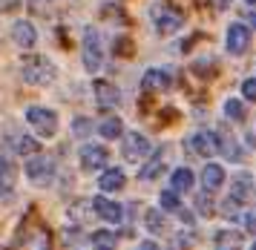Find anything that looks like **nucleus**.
<instances>
[{
    "instance_id": "31",
    "label": "nucleus",
    "mask_w": 256,
    "mask_h": 250,
    "mask_svg": "<svg viewBox=\"0 0 256 250\" xmlns=\"http://www.w3.org/2000/svg\"><path fill=\"white\" fill-rule=\"evenodd\" d=\"M14 3H18V0H3V3H0V9H12Z\"/></svg>"
},
{
    "instance_id": "1",
    "label": "nucleus",
    "mask_w": 256,
    "mask_h": 250,
    "mask_svg": "<svg viewBox=\"0 0 256 250\" xmlns=\"http://www.w3.org/2000/svg\"><path fill=\"white\" fill-rule=\"evenodd\" d=\"M20 75L32 86H49L58 72H55V64L49 58H29V60H24V66H20Z\"/></svg>"
},
{
    "instance_id": "28",
    "label": "nucleus",
    "mask_w": 256,
    "mask_h": 250,
    "mask_svg": "<svg viewBox=\"0 0 256 250\" xmlns=\"http://www.w3.org/2000/svg\"><path fill=\"white\" fill-rule=\"evenodd\" d=\"M198 210L208 216V213H213V207H210V202H208V196H198Z\"/></svg>"
},
{
    "instance_id": "15",
    "label": "nucleus",
    "mask_w": 256,
    "mask_h": 250,
    "mask_svg": "<svg viewBox=\"0 0 256 250\" xmlns=\"http://www.w3.org/2000/svg\"><path fill=\"white\" fill-rule=\"evenodd\" d=\"M202 184H204V190H208V193L219 190L222 184H224V170H222L219 164H208V167L202 170Z\"/></svg>"
},
{
    "instance_id": "12",
    "label": "nucleus",
    "mask_w": 256,
    "mask_h": 250,
    "mask_svg": "<svg viewBox=\"0 0 256 250\" xmlns=\"http://www.w3.org/2000/svg\"><path fill=\"white\" fill-rule=\"evenodd\" d=\"M92 207H95V213L104 218V222H110V224H118V222H121V204H118V202H110L106 196L92 198Z\"/></svg>"
},
{
    "instance_id": "4",
    "label": "nucleus",
    "mask_w": 256,
    "mask_h": 250,
    "mask_svg": "<svg viewBox=\"0 0 256 250\" xmlns=\"http://www.w3.org/2000/svg\"><path fill=\"white\" fill-rule=\"evenodd\" d=\"M26 176L35 184H44V187H46V184L55 178V161L49 158V156H44V152H40V156L35 152V156L29 158V164H26Z\"/></svg>"
},
{
    "instance_id": "35",
    "label": "nucleus",
    "mask_w": 256,
    "mask_h": 250,
    "mask_svg": "<svg viewBox=\"0 0 256 250\" xmlns=\"http://www.w3.org/2000/svg\"><path fill=\"white\" fill-rule=\"evenodd\" d=\"M230 250H239V248H230Z\"/></svg>"
},
{
    "instance_id": "9",
    "label": "nucleus",
    "mask_w": 256,
    "mask_h": 250,
    "mask_svg": "<svg viewBox=\"0 0 256 250\" xmlns=\"http://www.w3.org/2000/svg\"><path fill=\"white\" fill-rule=\"evenodd\" d=\"M187 147L193 150L196 156L208 158V156H213L219 150V141H216V132H196V136L187 138Z\"/></svg>"
},
{
    "instance_id": "23",
    "label": "nucleus",
    "mask_w": 256,
    "mask_h": 250,
    "mask_svg": "<svg viewBox=\"0 0 256 250\" xmlns=\"http://www.w3.org/2000/svg\"><path fill=\"white\" fill-rule=\"evenodd\" d=\"M162 170H164V161H162V158H152L150 164L141 170V182H152V178H156Z\"/></svg>"
},
{
    "instance_id": "32",
    "label": "nucleus",
    "mask_w": 256,
    "mask_h": 250,
    "mask_svg": "<svg viewBox=\"0 0 256 250\" xmlns=\"http://www.w3.org/2000/svg\"><path fill=\"white\" fill-rule=\"evenodd\" d=\"M230 6V0H216V9H228Z\"/></svg>"
},
{
    "instance_id": "6",
    "label": "nucleus",
    "mask_w": 256,
    "mask_h": 250,
    "mask_svg": "<svg viewBox=\"0 0 256 250\" xmlns=\"http://www.w3.org/2000/svg\"><path fill=\"white\" fill-rule=\"evenodd\" d=\"M152 18H156V32L162 34H173L182 29V12L176 9H152Z\"/></svg>"
},
{
    "instance_id": "16",
    "label": "nucleus",
    "mask_w": 256,
    "mask_h": 250,
    "mask_svg": "<svg viewBox=\"0 0 256 250\" xmlns=\"http://www.w3.org/2000/svg\"><path fill=\"white\" fill-rule=\"evenodd\" d=\"M250 190H254L250 176H248V172H239V176H236V182H233V196H230V198H236V202H244V198L250 196Z\"/></svg>"
},
{
    "instance_id": "29",
    "label": "nucleus",
    "mask_w": 256,
    "mask_h": 250,
    "mask_svg": "<svg viewBox=\"0 0 256 250\" xmlns=\"http://www.w3.org/2000/svg\"><path fill=\"white\" fill-rule=\"evenodd\" d=\"M244 224H248V230H250V233H256V210H250V213L244 216Z\"/></svg>"
},
{
    "instance_id": "13",
    "label": "nucleus",
    "mask_w": 256,
    "mask_h": 250,
    "mask_svg": "<svg viewBox=\"0 0 256 250\" xmlns=\"http://www.w3.org/2000/svg\"><path fill=\"white\" fill-rule=\"evenodd\" d=\"M95 98H98V106H104V110H110V106H116L121 101L118 90L106 80H95Z\"/></svg>"
},
{
    "instance_id": "18",
    "label": "nucleus",
    "mask_w": 256,
    "mask_h": 250,
    "mask_svg": "<svg viewBox=\"0 0 256 250\" xmlns=\"http://www.w3.org/2000/svg\"><path fill=\"white\" fill-rule=\"evenodd\" d=\"M14 150L20 156H35V152H40V141L38 138H29V136H18L14 138Z\"/></svg>"
},
{
    "instance_id": "30",
    "label": "nucleus",
    "mask_w": 256,
    "mask_h": 250,
    "mask_svg": "<svg viewBox=\"0 0 256 250\" xmlns=\"http://www.w3.org/2000/svg\"><path fill=\"white\" fill-rule=\"evenodd\" d=\"M138 250H158L152 242H144V244H138Z\"/></svg>"
},
{
    "instance_id": "2",
    "label": "nucleus",
    "mask_w": 256,
    "mask_h": 250,
    "mask_svg": "<svg viewBox=\"0 0 256 250\" xmlns=\"http://www.w3.org/2000/svg\"><path fill=\"white\" fill-rule=\"evenodd\" d=\"M104 64V46H101V34L95 26H90L84 32V66L86 72H98Z\"/></svg>"
},
{
    "instance_id": "3",
    "label": "nucleus",
    "mask_w": 256,
    "mask_h": 250,
    "mask_svg": "<svg viewBox=\"0 0 256 250\" xmlns=\"http://www.w3.org/2000/svg\"><path fill=\"white\" fill-rule=\"evenodd\" d=\"M26 121L40 132V138H52L58 132V115L52 110H46V106H29L26 110Z\"/></svg>"
},
{
    "instance_id": "26",
    "label": "nucleus",
    "mask_w": 256,
    "mask_h": 250,
    "mask_svg": "<svg viewBox=\"0 0 256 250\" xmlns=\"http://www.w3.org/2000/svg\"><path fill=\"white\" fill-rule=\"evenodd\" d=\"M162 207H164V210H178V207H182L176 190H164V193H162Z\"/></svg>"
},
{
    "instance_id": "25",
    "label": "nucleus",
    "mask_w": 256,
    "mask_h": 250,
    "mask_svg": "<svg viewBox=\"0 0 256 250\" xmlns=\"http://www.w3.org/2000/svg\"><path fill=\"white\" fill-rule=\"evenodd\" d=\"M147 228L152 230V233H162L164 230V218L158 210H147Z\"/></svg>"
},
{
    "instance_id": "20",
    "label": "nucleus",
    "mask_w": 256,
    "mask_h": 250,
    "mask_svg": "<svg viewBox=\"0 0 256 250\" xmlns=\"http://www.w3.org/2000/svg\"><path fill=\"white\" fill-rule=\"evenodd\" d=\"M92 248L95 250H116V236L110 230H98V233H92Z\"/></svg>"
},
{
    "instance_id": "22",
    "label": "nucleus",
    "mask_w": 256,
    "mask_h": 250,
    "mask_svg": "<svg viewBox=\"0 0 256 250\" xmlns=\"http://www.w3.org/2000/svg\"><path fill=\"white\" fill-rule=\"evenodd\" d=\"M219 242V250H230V248H239V242H242V233H230V230H224L216 236Z\"/></svg>"
},
{
    "instance_id": "11",
    "label": "nucleus",
    "mask_w": 256,
    "mask_h": 250,
    "mask_svg": "<svg viewBox=\"0 0 256 250\" xmlns=\"http://www.w3.org/2000/svg\"><path fill=\"white\" fill-rule=\"evenodd\" d=\"M12 38H14V44L20 46V49H32L35 40H38V32H35V26H32L29 20H14Z\"/></svg>"
},
{
    "instance_id": "27",
    "label": "nucleus",
    "mask_w": 256,
    "mask_h": 250,
    "mask_svg": "<svg viewBox=\"0 0 256 250\" xmlns=\"http://www.w3.org/2000/svg\"><path fill=\"white\" fill-rule=\"evenodd\" d=\"M242 95L248 98V101H256V78H248L242 84Z\"/></svg>"
},
{
    "instance_id": "19",
    "label": "nucleus",
    "mask_w": 256,
    "mask_h": 250,
    "mask_svg": "<svg viewBox=\"0 0 256 250\" xmlns=\"http://www.w3.org/2000/svg\"><path fill=\"white\" fill-rule=\"evenodd\" d=\"M121 130H124V126H121V121H118L116 115L104 118V121H101V126H98V132H101L104 138H118V136H121Z\"/></svg>"
},
{
    "instance_id": "21",
    "label": "nucleus",
    "mask_w": 256,
    "mask_h": 250,
    "mask_svg": "<svg viewBox=\"0 0 256 250\" xmlns=\"http://www.w3.org/2000/svg\"><path fill=\"white\" fill-rule=\"evenodd\" d=\"M224 115L230 118V121H244V104L236 101V98H230V101H224Z\"/></svg>"
},
{
    "instance_id": "36",
    "label": "nucleus",
    "mask_w": 256,
    "mask_h": 250,
    "mask_svg": "<svg viewBox=\"0 0 256 250\" xmlns=\"http://www.w3.org/2000/svg\"><path fill=\"white\" fill-rule=\"evenodd\" d=\"M250 250H256V244H254V248H250Z\"/></svg>"
},
{
    "instance_id": "33",
    "label": "nucleus",
    "mask_w": 256,
    "mask_h": 250,
    "mask_svg": "<svg viewBox=\"0 0 256 250\" xmlns=\"http://www.w3.org/2000/svg\"><path fill=\"white\" fill-rule=\"evenodd\" d=\"M250 23H254V26H256V12H250Z\"/></svg>"
},
{
    "instance_id": "17",
    "label": "nucleus",
    "mask_w": 256,
    "mask_h": 250,
    "mask_svg": "<svg viewBox=\"0 0 256 250\" xmlns=\"http://www.w3.org/2000/svg\"><path fill=\"white\" fill-rule=\"evenodd\" d=\"M170 184H173V190H176V193H187V190L193 187V172L187 170V167H178V170L173 172Z\"/></svg>"
},
{
    "instance_id": "14",
    "label": "nucleus",
    "mask_w": 256,
    "mask_h": 250,
    "mask_svg": "<svg viewBox=\"0 0 256 250\" xmlns=\"http://www.w3.org/2000/svg\"><path fill=\"white\" fill-rule=\"evenodd\" d=\"M124 182H127V176H124V170H118V167H110V170L98 178V184H101L104 193H116V190H121Z\"/></svg>"
},
{
    "instance_id": "34",
    "label": "nucleus",
    "mask_w": 256,
    "mask_h": 250,
    "mask_svg": "<svg viewBox=\"0 0 256 250\" xmlns=\"http://www.w3.org/2000/svg\"><path fill=\"white\" fill-rule=\"evenodd\" d=\"M248 3H256V0H248Z\"/></svg>"
},
{
    "instance_id": "8",
    "label": "nucleus",
    "mask_w": 256,
    "mask_h": 250,
    "mask_svg": "<svg viewBox=\"0 0 256 250\" xmlns=\"http://www.w3.org/2000/svg\"><path fill=\"white\" fill-rule=\"evenodd\" d=\"M110 161V152H106L101 144H84L81 147V167L84 170H98Z\"/></svg>"
},
{
    "instance_id": "5",
    "label": "nucleus",
    "mask_w": 256,
    "mask_h": 250,
    "mask_svg": "<svg viewBox=\"0 0 256 250\" xmlns=\"http://www.w3.org/2000/svg\"><path fill=\"white\" fill-rule=\"evenodd\" d=\"M121 152H124L127 161H141V158L150 156V141L141 136V132H130L124 138V144H121Z\"/></svg>"
},
{
    "instance_id": "7",
    "label": "nucleus",
    "mask_w": 256,
    "mask_h": 250,
    "mask_svg": "<svg viewBox=\"0 0 256 250\" xmlns=\"http://www.w3.org/2000/svg\"><path fill=\"white\" fill-rule=\"evenodd\" d=\"M248 46H250V32H248V26L233 23L230 29H228V52H230V55H244Z\"/></svg>"
},
{
    "instance_id": "24",
    "label": "nucleus",
    "mask_w": 256,
    "mask_h": 250,
    "mask_svg": "<svg viewBox=\"0 0 256 250\" xmlns=\"http://www.w3.org/2000/svg\"><path fill=\"white\" fill-rule=\"evenodd\" d=\"M72 132L78 138H86L90 132H92V121L90 118H75V124H72Z\"/></svg>"
},
{
    "instance_id": "10",
    "label": "nucleus",
    "mask_w": 256,
    "mask_h": 250,
    "mask_svg": "<svg viewBox=\"0 0 256 250\" xmlns=\"http://www.w3.org/2000/svg\"><path fill=\"white\" fill-rule=\"evenodd\" d=\"M170 84H173V78H170L167 69H147L144 78H141V90L144 92H164Z\"/></svg>"
}]
</instances>
